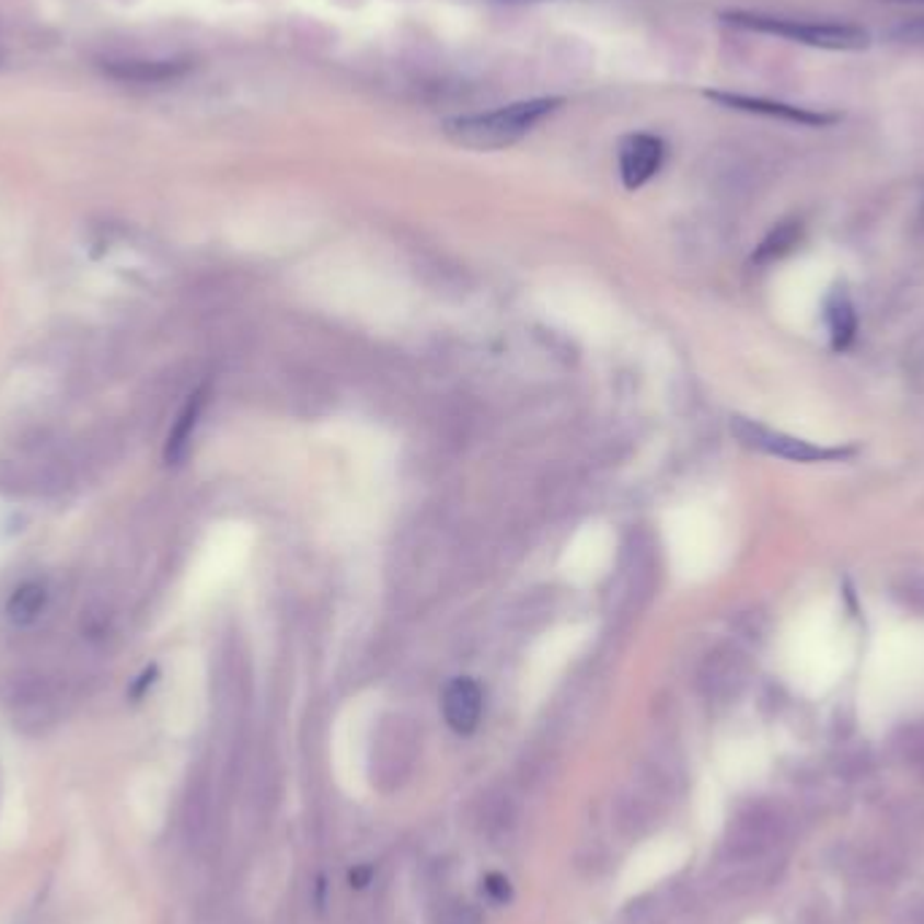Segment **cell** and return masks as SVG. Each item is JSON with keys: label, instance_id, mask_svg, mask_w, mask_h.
Segmentation results:
<instances>
[{"label": "cell", "instance_id": "cell-1", "mask_svg": "<svg viewBox=\"0 0 924 924\" xmlns=\"http://www.w3.org/2000/svg\"><path fill=\"white\" fill-rule=\"evenodd\" d=\"M563 97H533V101H517L508 106L493 108L482 114H462V117L447 119L443 132L452 143L473 152H498L528 138L546 117L559 112Z\"/></svg>", "mask_w": 924, "mask_h": 924}, {"label": "cell", "instance_id": "cell-2", "mask_svg": "<svg viewBox=\"0 0 924 924\" xmlns=\"http://www.w3.org/2000/svg\"><path fill=\"white\" fill-rule=\"evenodd\" d=\"M721 22L738 31L778 36L784 42L824 51H863L870 46V33L865 27L848 25V22L795 20V16L762 14V11H727L721 14Z\"/></svg>", "mask_w": 924, "mask_h": 924}, {"label": "cell", "instance_id": "cell-3", "mask_svg": "<svg viewBox=\"0 0 924 924\" xmlns=\"http://www.w3.org/2000/svg\"><path fill=\"white\" fill-rule=\"evenodd\" d=\"M730 430L747 449L793 462H833L852 458L857 452L854 447H817V443L802 441V438L789 436V432L773 430V427H765L747 417L732 419Z\"/></svg>", "mask_w": 924, "mask_h": 924}, {"label": "cell", "instance_id": "cell-4", "mask_svg": "<svg viewBox=\"0 0 924 924\" xmlns=\"http://www.w3.org/2000/svg\"><path fill=\"white\" fill-rule=\"evenodd\" d=\"M708 101L719 103V106L732 108V112L756 114V117L782 119V123L800 125V127H830L841 119V114L833 112H817V108L793 106L784 101H771V97H752L738 95V92H706Z\"/></svg>", "mask_w": 924, "mask_h": 924}, {"label": "cell", "instance_id": "cell-5", "mask_svg": "<svg viewBox=\"0 0 924 924\" xmlns=\"http://www.w3.org/2000/svg\"><path fill=\"white\" fill-rule=\"evenodd\" d=\"M666 141L651 132H631L620 143V176L627 189H640L666 163Z\"/></svg>", "mask_w": 924, "mask_h": 924}, {"label": "cell", "instance_id": "cell-6", "mask_svg": "<svg viewBox=\"0 0 924 924\" xmlns=\"http://www.w3.org/2000/svg\"><path fill=\"white\" fill-rule=\"evenodd\" d=\"M443 719L452 727L458 736H471L482 721L484 712V695L482 686L473 679H454L452 684L443 690Z\"/></svg>", "mask_w": 924, "mask_h": 924}, {"label": "cell", "instance_id": "cell-7", "mask_svg": "<svg viewBox=\"0 0 924 924\" xmlns=\"http://www.w3.org/2000/svg\"><path fill=\"white\" fill-rule=\"evenodd\" d=\"M184 60H108L103 71L119 82L136 84H163L187 73Z\"/></svg>", "mask_w": 924, "mask_h": 924}, {"label": "cell", "instance_id": "cell-8", "mask_svg": "<svg viewBox=\"0 0 924 924\" xmlns=\"http://www.w3.org/2000/svg\"><path fill=\"white\" fill-rule=\"evenodd\" d=\"M824 316H828L830 338H833L835 351H846L857 338V311H854L852 298L843 287H835L830 292L828 305H824Z\"/></svg>", "mask_w": 924, "mask_h": 924}, {"label": "cell", "instance_id": "cell-9", "mask_svg": "<svg viewBox=\"0 0 924 924\" xmlns=\"http://www.w3.org/2000/svg\"><path fill=\"white\" fill-rule=\"evenodd\" d=\"M773 841V817L765 811H752L738 819L736 833L730 839V848L741 857H754Z\"/></svg>", "mask_w": 924, "mask_h": 924}, {"label": "cell", "instance_id": "cell-10", "mask_svg": "<svg viewBox=\"0 0 924 924\" xmlns=\"http://www.w3.org/2000/svg\"><path fill=\"white\" fill-rule=\"evenodd\" d=\"M46 605V587L42 581H27V585L16 587L14 594L9 598V605H5V614L14 625L25 627L33 625V622L42 616Z\"/></svg>", "mask_w": 924, "mask_h": 924}, {"label": "cell", "instance_id": "cell-11", "mask_svg": "<svg viewBox=\"0 0 924 924\" xmlns=\"http://www.w3.org/2000/svg\"><path fill=\"white\" fill-rule=\"evenodd\" d=\"M204 403H206L204 392H195V395L187 401V406L182 408V414H178L176 425H173V430L169 436V443H165V460L169 462H178L184 458V449H187L189 438H193L195 425H198L200 412H204Z\"/></svg>", "mask_w": 924, "mask_h": 924}, {"label": "cell", "instance_id": "cell-12", "mask_svg": "<svg viewBox=\"0 0 924 924\" xmlns=\"http://www.w3.org/2000/svg\"><path fill=\"white\" fill-rule=\"evenodd\" d=\"M800 235H802V228H800V222H795V219L776 224V228L767 233V239L756 246L754 263H773V259L784 257V254L793 252L795 246H798Z\"/></svg>", "mask_w": 924, "mask_h": 924}, {"label": "cell", "instance_id": "cell-13", "mask_svg": "<svg viewBox=\"0 0 924 924\" xmlns=\"http://www.w3.org/2000/svg\"><path fill=\"white\" fill-rule=\"evenodd\" d=\"M438 924H482V914L467 900H452V903L443 905Z\"/></svg>", "mask_w": 924, "mask_h": 924}, {"label": "cell", "instance_id": "cell-14", "mask_svg": "<svg viewBox=\"0 0 924 924\" xmlns=\"http://www.w3.org/2000/svg\"><path fill=\"white\" fill-rule=\"evenodd\" d=\"M484 892L493 903H508L511 900V881L504 874H487L484 876Z\"/></svg>", "mask_w": 924, "mask_h": 924}, {"label": "cell", "instance_id": "cell-15", "mask_svg": "<svg viewBox=\"0 0 924 924\" xmlns=\"http://www.w3.org/2000/svg\"><path fill=\"white\" fill-rule=\"evenodd\" d=\"M900 38H909V42H924V20L911 22V25L900 27Z\"/></svg>", "mask_w": 924, "mask_h": 924}, {"label": "cell", "instance_id": "cell-16", "mask_svg": "<svg viewBox=\"0 0 924 924\" xmlns=\"http://www.w3.org/2000/svg\"><path fill=\"white\" fill-rule=\"evenodd\" d=\"M368 881H371V868H357L355 874H351V883H355V887H366Z\"/></svg>", "mask_w": 924, "mask_h": 924}, {"label": "cell", "instance_id": "cell-17", "mask_svg": "<svg viewBox=\"0 0 924 924\" xmlns=\"http://www.w3.org/2000/svg\"><path fill=\"white\" fill-rule=\"evenodd\" d=\"M874 3H892V5H905V3H924V0H874Z\"/></svg>", "mask_w": 924, "mask_h": 924}, {"label": "cell", "instance_id": "cell-18", "mask_svg": "<svg viewBox=\"0 0 924 924\" xmlns=\"http://www.w3.org/2000/svg\"><path fill=\"white\" fill-rule=\"evenodd\" d=\"M506 3H530V0H506Z\"/></svg>", "mask_w": 924, "mask_h": 924}]
</instances>
